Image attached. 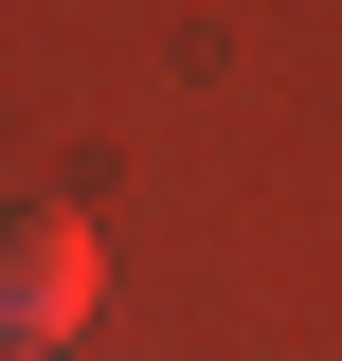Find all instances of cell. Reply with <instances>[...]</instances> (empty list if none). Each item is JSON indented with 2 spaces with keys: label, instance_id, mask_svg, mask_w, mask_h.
I'll return each instance as SVG.
<instances>
[{
  "label": "cell",
  "instance_id": "cell-1",
  "mask_svg": "<svg viewBox=\"0 0 342 361\" xmlns=\"http://www.w3.org/2000/svg\"><path fill=\"white\" fill-rule=\"evenodd\" d=\"M108 307V253H90V217L72 199H0V343H72V325Z\"/></svg>",
  "mask_w": 342,
  "mask_h": 361
},
{
  "label": "cell",
  "instance_id": "cell-2",
  "mask_svg": "<svg viewBox=\"0 0 342 361\" xmlns=\"http://www.w3.org/2000/svg\"><path fill=\"white\" fill-rule=\"evenodd\" d=\"M0 361H37V343H0Z\"/></svg>",
  "mask_w": 342,
  "mask_h": 361
}]
</instances>
